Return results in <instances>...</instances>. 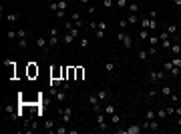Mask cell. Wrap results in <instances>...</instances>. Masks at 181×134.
<instances>
[{
    "label": "cell",
    "mask_w": 181,
    "mask_h": 134,
    "mask_svg": "<svg viewBox=\"0 0 181 134\" xmlns=\"http://www.w3.org/2000/svg\"><path fill=\"white\" fill-rule=\"evenodd\" d=\"M173 4H175V6H181V0H173Z\"/></svg>",
    "instance_id": "cell-59"
},
{
    "label": "cell",
    "mask_w": 181,
    "mask_h": 134,
    "mask_svg": "<svg viewBox=\"0 0 181 134\" xmlns=\"http://www.w3.org/2000/svg\"><path fill=\"white\" fill-rule=\"evenodd\" d=\"M18 48L20 50H26L28 48V36L26 38H18Z\"/></svg>",
    "instance_id": "cell-14"
},
{
    "label": "cell",
    "mask_w": 181,
    "mask_h": 134,
    "mask_svg": "<svg viewBox=\"0 0 181 134\" xmlns=\"http://www.w3.org/2000/svg\"><path fill=\"white\" fill-rule=\"evenodd\" d=\"M48 8H50L52 12H56V10H58V2H50V4H48Z\"/></svg>",
    "instance_id": "cell-42"
},
{
    "label": "cell",
    "mask_w": 181,
    "mask_h": 134,
    "mask_svg": "<svg viewBox=\"0 0 181 134\" xmlns=\"http://www.w3.org/2000/svg\"><path fill=\"white\" fill-rule=\"evenodd\" d=\"M6 36H8V40H18V30H8Z\"/></svg>",
    "instance_id": "cell-17"
},
{
    "label": "cell",
    "mask_w": 181,
    "mask_h": 134,
    "mask_svg": "<svg viewBox=\"0 0 181 134\" xmlns=\"http://www.w3.org/2000/svg\"><path fill=\"white\" fill-rule=\"evenodd\" d=\"M171 64L177 66V68H181V56H173V58H171Z\"/></svg>",
    "instance_id": "cell-28"
},
{
    "label": "cell",
    "mask_w": 181,
    "mask_h": 134,
    "mask_svg": "<svg viewBox=\"0 0 181 134\" xmlns=\"http://www.w3.org/2000/svg\"><path fill=\"white\" fill-rule=\"evenodd\" d=\"M159 122H161V120H157V118L149 120V130H159Z\"/></svg>",
    "instance_id": "cell-15"
},
{
    "label": "cell",
    "mask_w": 181,
    "mask_h": 134,
    "mask_svg": "<svg viewBox=\"0 0 181 134\" xmlns=\"http://www.w3.org/2000/svg\"><path fill=\"white\" fill-rule=\"evenodd\" d=\"M149 20H151L149 16H145V18H141V20H139V22H141V28H147V30H149Z\"/></svg>",
    "instance_id": "cell-26"
},
{
    "label": "cell",
    "mask_w": 181,
    "mask_h": 134,
    "mask_svg": "<svg viewBox=\"0 0 181 134\" xmlns=\"http://www.w3.org/2000/svg\"><path fill=\"white\" fill-rule=\"evenodd\" d=\"M147 16H149V18H157V10H151Z\"/></svg>",
    "instance_id": "cell-53"
},
{
    "label": "cell",
    "mask_w": 181,
    "mask_h": 134,
    "mask_svg": "<svg viewBox=\"0 0 181 134\" xmlns=\"http://www.w3.org/2000/svg\"><path fill=\"white\" fill-rule=\"evenodd\" d=\"M179 96H181V86H179Z\"/></svg>",
    "instance_id": "cell-63"
},
{
    "label": "cell",
    "mask_w": 181,
    "mask_h": 134,
    "mask_svg": "<svg viewBox=\"0 0 181 134\" xmlns=\"http://www.w3.org/2000/svg\"><path fill=\"white\" fill-rule=\"evenodd\" d=\"M50 78L54 80V78H60L62 80V68H52L50 70Z\"/></svg>",
    "instance_id": "cell-6"
},
{
    "label": "cell",
    "mask_w": 181,
    "mask_h": 134,
    "mask_svg": "<svg viewBox=\"0 0 181 134\" xmlns=\"http://www.w3.org/2000/svg\"><path fill=\"white\" fill-rule=\"evenodd\" d=\"M159 42H161V40H159V36L149 34V44H151V46H159Z\"/></svg>",
    "instance_id": "cell-16"
},
{
    "label": "cell",
    "mask_w": 181,
    "mask_h": 134,
    "mask_svg": "<svg viewBox=\"0 0 181 134\" xmlns=\"http://www.w3.org/2000/svg\"><path fill=\"white\" fill-rule=\"evenodd\" d=\"M113 4H115V2H113V0H103V6H105V8H111V6H113Z\"/></svg>",
    "instance_id": "cell-49"
},
{
    "label": "cell",
    "mask_w": 181,
    "mask_h": 134,
    "mask_svg": "<svg viewBox=\"0 0 181 134\" xmlns=\"http://www.w3.org/2000/svg\"><path fill=\"white\" fill-rule=\"evenodd\" d=\"M56 100H58V102H64V100H67V90L64 88H58V92H56Z\"/></svg>",
    "instance_id": "cell-12"
},
{
    "label": "cell",
    "mask_w": 181,
    "mask_h": 134,
    "mask_svg": "<svg viewBox=\"0 0 181 134\" xmlns=\"http://www.w3.org/2000/svg\"><path fill=\"white\" fill-rule=\"evenodd\" d=\"M97 96H99V100H101V102H107V100H109V90H99V92H97Z\"/></svg>",
    "instance_id": "cell-10"
},
{
    "label": "cell",
    "mask_w": 181,
    "mask_h": 134,
    "mask_svg": "<svg viewBox=\"0 0 181 134\" xmlns=\"http://www.w3.org/2000/svg\"><path fill=\"white\" fill-rule=\"evenodd\" d=\"M62 42H64V44H73V42H75V36H73V34L69 32V34H67V36L62 38Z\"/></svg>",
    "instance_id": "cell-27"
},
{
    "label": "cell",
    "mask_w": 181,
    "mask_h": 134,
    "mask_svg": "<svg viewBox=\"0 0 181 134\" xmlns=\"http://www.w3.org/2000/svg\"><path fill=\"white\" fill-rule=\"evenodd\" d=\"M147 38H149V30L147 28H141L139 30V40H147Z\"/></svg>",
    "instance_id": "cell-18"
},
{
    "label": "cell",
    "mask_w": 181,
    "mask_h": 134,
    "mask_svg": "<svg viewBox=\"0 0 181 134\" xmlns=\"http://www.w3.org/2000/svg\"><path fill=\"white\" fill-rule=\"evenodd\" d=\"M54 14H56L58 18H64V10H58V12H54Z\"/></svg>",
    "instance_id": "cell-56"
},
{
    "label": "cell",
    "mask_w": 181,
    "mask_h": 134,
    "mask_svg": "<svg viewBox=\"0 0 181 134\" xmlns=\"http://www.w3.org/2000/svg\"><path fill=\"white\" fill-rule=\"evenodd\" d=\"M109 118H111V122H113V124H117V126H119V124H121V116H119V114H117V112H115V114H111V116H109Z\"/></svg>",
    "instance_id": "cell-24"
},
{
    "label": "cell",
    "mask_w": 181,
    "mask_h": 134,
    "mask_svg": "<svg viewBox=\"0 0 181 134\" xmlns=\"http://www.w3.org/2000/svg\"><path fill=\"white\" fill-rule=\"evenodd\" d=\"M60 42V38H58V34H52V32H48V48H56Z\"/></svg>",
    "instance_id": "cell-3"
},
{
    "label": "cell",
    "mask_w": 181,
    "mask_h": 134,
    "mask_svg": "<svg viewBox=\"0 0 181 134\" xmlns=\"http://www.w3.org/2000/svg\"><path fill=\"white\" fill-rule=\"evenodd\" d=\"M36 74H38V68H36V66L30 62V66H28V76L32 78V76H36Z\"/></svg>",
    "instance_id": "cell-19"
},
{
    "label": "cell",
    "mask_w": 181,
    "mask_h": 134,
    "mask_svg": "<svg viewBox=\"0 0 181 134\" xmlns=\"http://www.w3.org/2000/svg\"><path fill=\"white\" fill-rule=\"evenodd\" d=\"M143 130V126H137V124H131L129 128H127V134H141Z\"/></svg>",
    "instance_id": "cell-8"
},
{
    "label": "cell",
    "mask_w": 181,
    "mask_h": 134,
    "mask_svg": "<svg viewBox=\"0 0 181 134\" xmlns=\"http://www.w3.org/2000/svg\"><path fill=\"white\" fill-rule=\"evenodd\" d=\"M147 52H149V56H153V54H155V52H157V46H151V48H149V50H147Z\"/></svg>",
    "instance_id": "cell-52"
},
{
    "label": "cell",
    "mask_w": 181,
    "mask_h": 134,
    "mask_svg": "<svg viewBox=\"0 0 181 134\" xmlns=\"http://www.w3.org/2000/svg\"><path fill=\"white\" fill-rule=\"evenodd\" d=\"M119 26H121V28H127V26H129L127 18H121V20H119Z\"/></svg>",
    "instance_id": "cell-44"
},
{
    "label": "cell",
    "mask_w": 181,
    "mask_h": 134,
    "mask_svg": "<svg viewBox=\"0 0 181 134\" xmlns=\"http://www.w3.org/2000/svg\"><path fill=\"white\" fill-rule=\"evenodd\" d=\"M81 4H90V0H79Z\"/></svg>",
    "instance_id": "cell-58"
},
{
    "label": "cell",
    "mask_w": 181,
    "mask_h": 134,
    "mask_svg": "<svg viewBox=\"0 0 181 134\" xmlns=\"http://www.w3.org/2000/svg\"><path fill=\"white\" fill-rule=\"evenodd\" d=\"M6 20H8L10 24H16V22L20 20V14H18V12H10V14L6 16Z\"/></svg>",
    "instance_id": "cell-5"
},
{
    "label": "cell",
    "mask_w": 181,
    "mask_h": 134,
    "mask_svg": "<svg viewBox=\"0 0 181 134\" xmlns=\"http://www.w3.org/2000/svg\"><path fill=\"white\" fill-rule=\"evenodd\" d=\"M69 32H71V34H73V36L77 38V36L81 34V28H77V26H75V28H73V30H69Z\"/></svg>",
    "instance_id": "cell-45"
},
{
    "label": "cell",
    "mask_w": 181,
    "mask_h": 134,
    "mask_svg": "<svg viewBox=\"0 0 181 134\" xmlns=\"http://www.w3.org/2000/svg\"><path fill=\"white\" fill-rule=\"evenodd\" d=\"M155 96H157V94H155V92H153V90H151V92H149V94H147V98H149V100H153V98H155Z\"/></svg>",
    "instance_id": "cell-57"
},
{
    "label": "cell",
    "mask_w": 181,
    "mask_h": 134,
    "mask_svg": "<svg viewBox=\"0 0 181 134\" xmlns=\"http://www.w3.org/2000/svg\"><path fill=\"white\" fill-rule=\"evenodd\" d=\"M171 68H173V64H171V60H169V62H165V70H167V72H169V70H171Z\"/></svg>",
    "instance_id": "cell-55"
},
{
    "label": "cell",
    "mask_w": 181,
    "mask_h": 134,
    "mask_svg": "<svg viewBox=\"0 0 181 134\" xmlns=\"http://www.w3.org/2000/svg\"><path fill=\"white\" fill-rule=\"evenodd\" d=\"M137 56H139V60H141V62H145V60L149 58V52H147V50H139V54H137Z\"/></svg>",
    "instance_id": "cell-23"
},
{
    "label": "cell",
    "mask_w": 181,
    "mask_h": 134,
    "mask_svg": "<svg viewBox=\"0 0 181 134\" xmlns=\"http://www.w3.org/2000/svg\"><path fill=\"white\" fill-rule=\"evenodd\" d=\"M95 36H97V38H99V40H101V38H103V36H105V32H103V30H95Z\"/></svg>",
    "instance_id": "cell-50"
},
{
    "label": "cell",
    "mask_w": 181,
    "mask_h": 134,
    "mask_svg": "<svg viewBox=\"0 0 181 134\" xmlns=\"http://www.w3.org/2000/svg\"><path fill=\"white\" fill-rule=\"evenodd\" d=\"M169 36H171V34H169V32H161V34H159V40H167V38H169Z\"/></svg>",
    "instance_id": "cell-48"
},
{
    "label": "cell",
    "mask_w": 181,
    "mask_h": 134,
    "mask_svg": "<svg viewBox=\"0 0 181 134\" xmlns=\"http://www.w3.org/2000/svg\"><path fill=\"white\" fill-rule=\"evenodd\" d=\"M107 26H109V24H107V20H101V22H99V28H97V30H103V32H105V30H107Z\"/></svg>",
    "instance_id": "cell-37"
},
{
    "label": "cell",
    "mask_w": 181,
    "mask_h": 134,
    "mask_svg": "<svg viewBox=\"0 0 181 134\" xmlns=\"http://www.w3.org/2000/svg\"><path fill=\"white\" fill-rule=\"evenodd\" d=\"M165 112H167V114H175V108H173V106H165Z\"/></svg>",
    "instance_id": "cell-51"
},
{
    "label": "cell",
    "mask_w": 181,
    "mask_h": 134,
    "mask_svg": "<svg viewBox=\"0 0 181 134\" xmlns=\"http://www.w3.org/2000/svg\"><path fill=\"white\" fill-rule=\"evenodd\" d=\"M121 44L125 46V48H131V46H133V38H131L129 34H125V36H123V40H121Z\"/></svg>",
    "instance_id": "cell-9"
},
{
    "label": "cell",
    "mask_w": 181,
    "mask_h": 134,
    "mask_svg": "<svg viewBox=\"0 0 181 134\" xmlns=\"http://www.w3.org/2000/svg\"><path fill=\"white\" fill-rule=\"evenodd\" d=\"M125 34H127V32H117V40H119V42H121V40H123V36H125Z\"/></svg>",
    "instance_id": "cell-54"
},
{
    "label": "cell",
    "mask_w": 181,
    "mask_h": 134,
    "mask_svg": "<svg viewBox=\"0 0 181 134\" xmlns=\"http://www.w3.org/2000/svg\"><path fill=\"white\" fill-rule=\"evenodd\" d=\"M165 116H167V112H165V108H163V110H159V112H157V120H163V118H165Z\"/></svg>",
    "instance_id": "cell-41"
},
{
    "label": "cell",
    "mask_w": 181,
    "mask_h": 134,
    "mask_svg": "<svg viewBox=\"0 0 181 134\" xmlns=\"http://www.w3.org/2000/svg\"><path fill=\"white\" fill-rule=\"evenodd\" d=\"M34 42H36V46H38V48H46V46H48V38H45V36H38Z\"/></svg>",
    "instance_id": "cell-7"
},
{
    "label": "cell",
    "mask_w": 181,
    "mask_h": 134,
    "mask_svg": "<svg viewBox=\"0 0 181 134\" xmlns=\"http://www.w3.org/2000/svg\"><path fill=\"white\" fill-rule=\"evenodd\" d=\"M161 92H163V96H171V94H173L171 86H163V88H161Z\"/></svg>",
    "instance_id": "cell-32"
},
{
    "label": "cell",
    "mask_w": 181,
    "mask_h": 134,
    "mask_svg": "<svg viewBox=\"0 0 181 134\" xmlns=\"http://www.w3.org/2000/svg\"><path fill=\"white\" fill-rule=\"evenodd\" d=\"M165 78V70H151L149 72V82H159Z\"/></svg>",
    "instance_id": "cell-1"
},
{
    "label": "cell",
    "mask_w": 181,
    "mask_h": 134,
    "mask_svg": "<svg viewBox=\"0 0 181 134\" xmlns=\"http://www.w3.org/2000/svg\"><path fill=\"white\" fill-rule=\"evenodd\" d=\"M89 28H90V30H97V28H99V22L90 20V22H89Z\"/></svg>",
    "instance_id": "cell-47"
},
{
    "label": "cell",
    "mask_w": 181,
    "mask_h": 134,
    "mask_svg": "<svg viewBox=\"0 0 181 134\" xmlns=\"http://www.w3.org/2000/svg\"><path fill=\"white\" fill-rule=\"evenodd\" d=\"M127 22H129V24H137V22H139V16H137V14H129V16H127Z\"/></svg>",
    "instance_id": "cell-25"
},
{
    "label": "cell",
    "mask_w": 181,
    "mask_h": 134,
    "mask_svg": "<svg viewBox=\"0 0 181 134\" xmlns=\"http://www.w3.org/2000/svg\"><path fill=\"white\" fill-rule=\"evenodd\" d=\"M117 6L119 8H127L129 6V0H117Z\"/></svg>",
    "instance_id": "cell-39"
},
{
    "label": "cell",
    "mask_w": 181,
    "mask_h": 134,
    "mask_svg": "<svg viewBox=\"0 0 181 134\" xmlns=\"http://www.w3.org/2000/svg\"><path fill=\"white\" fill-rule=\"evenodd\" d=\"M167 32H169V34H175V32H177V24H169V26H167Z\"/></svg>",
    "instance_id": "cell-38"
},
{
    "label": "cell",
    "mask_w": 181,
    "mask_h": 134,
    "mask_svg": "<svg viewBox=\"0 0 181 134\" xmlns=\"http://www.w3.org/2000/svg\"><path fill=\"white\" fill-rule=\"evenodd\" d=\"M103 112H105L107 116H111V114H115V112H117V108H115V104H113V102H105Z\"/></svg>",
    "instance_id": "cell-4"
},
{
    "label": "cell",
    "mask_w": 181,
    "mask_h": 134,
    "mask_svg": "<svg viewBox=\"0 0 181 134\" xmlns=\"http://www.w3.org/2000/svg\"><path fill=\"white\" fill-rule=\"evenodd\" d=\"M45 2H46V4H50V2H52V0H45Z\"/></svg>",
    "instance_id": "cell-62"
},
{
    "label": "cell",
    "mask_w": 181,
    "mask_h": 134,
    "mask_svg": "<svg viewBox=\"0 0 181 134\" xmlns=\"http://www.w3.org/2000/svg\"><path fill=\"white\" fill-rule=\"evenodd\" d=\"M105 70H107V72H113V70H115V64H113V62H107V64H105Z\"/></svg>",
    "instance_id": "cell-40"
},
{
    "label": "cell",
    "mask_w": 181,
    "mask_h": 134,
    "mask_svg": "<svg viewBox=\"0 0 181 134\" xmlns=\"http://www.w3.org/2000/svg\"><path fill=\"white\" fill-rule=\"evenodd\" d=\"M127 10H129V14H137V12H139V4H137V2H129Z\"/></svg>",
    "instance_id": "cell-13"
},
{
    "label": "cell",
    "mask_w": 181,
    "mask_h": 134,
    "mask_svg": "<svg viewBox=\"0 0 181 134\" xmlns=\"http://www.w3.org/2000/svg\"><path fill=\"white\" fill-rule=\"evenodd\" d=\"M169 74H171L173 78H179V76H181V68H177V66H173V68L169 70Z\"/></svg>",
    "instance_id": "cell-20"
},
{
    "label": "cell",
    "mask_w": 181,
    "mask_h": 134,
    "mask_svg": "<svg viewBox=\"0 0 181 134\" xmlns=\"http://www.w3.org/2000/svg\"><path fill=\"white\" fill-rule=\"evenodd\" d=\"M153 118H157V112H153V110H149V112L145 114V120H153Z\"/></svg>",
    "instance_id": "cell-35"
},
{
    "label": "cell",
    "mask_w": 181,
    "mask_h": 134,
    "mask_svg": "<svg viewBox=\"0 0 181 134\" xmlns=\"http://www.w3.org/2000/svg\"><path fill=\"white\" fill-rule=\"evenodd\" d=\"M177 124H179V126H181V116H179V118H177Z\"/></svg>",
    "instance_id": "cell-61"
},
{
    "label": "cell",
    "mask_w": 181,
    "mask_h": 134,
    "mask_svg": "<svg viewBox=\"0 0 181 134\" xmlns=\"http://www.w3.org/2000/svg\"><path fill=\"white\" fill-rule=\"evenodd\" d=\"M56 2H58V10H64V12H67L69 2H67V0H56ZM58 10H56V12H58Z\"/></svg>",
    "instance_id": "cell-22"
},
{
    "label": "cell",
    "mask_w": 181,
    "mask_h": 134,
    "mask_svg": "<svg viewBox=\"0 0 181 134\" xmlns=\"http://www.w3.org/2000/svg\"><path fill=\"white\" fill-rule=\"evenodd\" d=\"M107 128H109V126H107V120H105V122H99V130H101V132H105Z\"/></svg>",
    "instance_id": "cell-46"
},
{
    "label": "cell",
    "mask_w": 181,
    "mask_h": 134,
    "mask_svg": "<svg viewBox=\"0 0 181 134\" xmlns=\"http://www.w3.org/2000/svg\"><path fill=\"white\" fill-rule=\"evenodd\" d=\"M89 44H90V40L87 36H83V38H81V48H89Z\"/></svg>",
    "instance_id": "cell-33"
},
{
    "label": "cell",
    "mask_w": 181,
    "mask_h": 134,
    "mask_svg": "<svg viewBox=\"0 0 181 134\" xmlns=\"http://www.w3.org/2000/svg\"><path fill=\"white\" fill-rule=\"evenodd\" d=\"M83 76H85V68L77 66V80H83Z\"/></svg>",
    "instance_id": "cell-30"
},
{
    "label": "cell",
    "mask_w": 181,
    "mask_h": 134,
    "mask_svg": "<svg viewBox=\"0 0 181 134\" xmlns=\"http://www.w3.org/2000/svg\"><path fill=\"white\" fill-rule=\"evenodd\" d=\"M64 28H67V30H73V28H75V20H71V18L64 20Z\"/></svg>",
    "instance_id": "cell-29"
},
{
    "label": "cell",
    "mask_w": 181,
    "mask_h": 134,
    "mask_svg": "<svg viewBox=\"0 0 181 134\" xmlns=\"http://www.w3.org/2000/svg\"><path fill=\"white\" fill-rule=\"evenodd\" d=\"M54 132H56V134H67V132H69V128H67V126H64V122H62L60 126H56V128H54Z\"/></svg>",
    "instance_id": "cell-21"
},
{
    "label": "cell",
    "mask_w": 181,
    "mask_h": 134,
    "mask_svg": "<svg viewBox=\"0 0 181 134\" xmlns=\"http://www.w3.org/2000/svg\"><path fill=\"white\" fill-rule=\"evenodd\" d=\"M171 44H173V40H171V38H167V40H161V46H163V48H171Z\"/></svg>",
    "instance_id": "cell-36"
},
{
    "label": "cell",
    "mask_w": 181,
    "mask_h": 134,
    "mask_svg": "<svg viewBox=\"0 0 181 134\" xmlns=\"http://www.w3.org/2000/svg\"><path fill=\"white\" fill-rule=\"evenodd\" d=\"M179 86H181V80H179Z\"/></svg>",
    "instance_id": "cell-64"
},
{
    "label": "cell",
    "mask_w": 181,
    "mask_h": 134,
    "mask_svg": "<svg viewBox=\"0 0 181 134\" xmlns=\"http://www.w3.org/2000/svg\"><path fill=\"white\" fill-rule=\"evenodd\" d=\"M45 128L52 132V130H54V122H52V120H45Z\"/></svg>",
    "instance_id": "cell-31"
},
{
    "label": "cell",
    "mask_w": 181,
    "mask_h": 134,
    "mask_svg": "<svg viewBox=\"0 0 181 134\" xmlns=\"http://www.w3.org/2000/svg\"><path fill=\"white\" fill-rule=\"evenodd\" d=\"M169 50H171V54H173V56H181V46L177 44V42H173Z\"/></svg>",
    "instance_id": "cell-11"
},
{
    "label": "cell",
    "mask_w": 181,
    "mask_h": 134,
    "mask_svg": "<svg viewBox=\"0 0 181 134\" xmlns=\"http://www.w3.org/2000/svg\"><path fill=\"white\" fill-rule=\"evenodd\" d=\"M175 114H177V116H181V108H175Z\"/></svg>",
    "instance_id": "cell-60"
},
{
    "label": "cell",
    "mask_w": 181,
    "mask_h": 134,
    "mask_svg": "<svg viewBox=\"0 0 181 134\" xmlns=\"http://www.w3.org/2000/svg\"><path fill=\"white\" fill-rule=\"evenodd\" d=\"M149 30H157V18H151L149 20Z\"/></svg>",
    "instance_id": "cell-34"
},
{
    "label": "cell",
    "mask_w": 181,
    "mask_h": 134,
    "mask_svg": "<svg viewBox=\"0 0 181 134\" xmlns=\"http://www.w3.org/2000/svg\"><path fill=\"white\" fill-rule=\"evenodd\" d=\"M71 20H75V22L81 20V12H73V14H71Z\"/></svg>",
    "instance_id": "cell-43"
},
{
    "label": "cell",
    "mask_w": 181,
    "mask_h": 134,
    "mask_svg": "<svg viewBox=\"0 0 181 134\" xmlns=\"http://www.w3.org/2000/svg\"><path fill=\"white\" fill-rule=\"evenodd\" d=\"M58 112H60V118H62L64 124L73 118V108H71V106H67V108H62V110H58Z\"/></svg>",
    "instance_id": "cell-2"
}]
</instances>
